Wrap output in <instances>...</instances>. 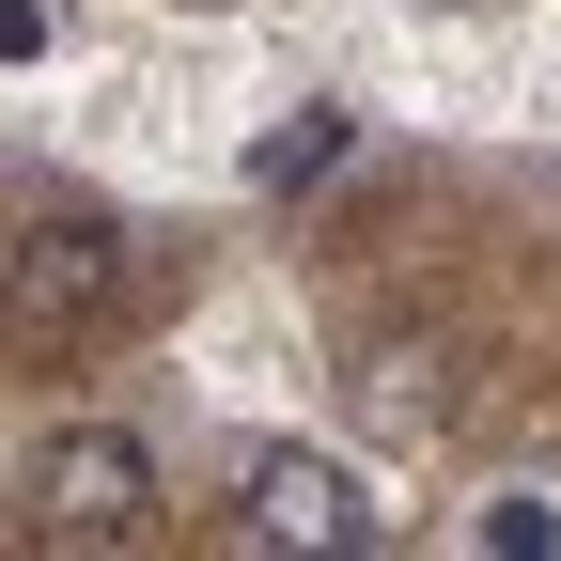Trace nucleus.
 Segmentation results:
<instances>
[{
	"mask_svg": "<svg viewBox=\"0 0 561 561\" xmlns=\"http://www.w3.org/2000/svg\"><path fill=\"white\" fill-rule=\"evenodd\" d=\"M110 312H125V234L94 203L0 234V343H16V359H62V343H94Z\"/></svg>",
	"mask_w": 561,
	"mask_h": 561,
	"instance_id": "1",
	"label": "nucleus"
},
{
	"mask_svg": "<svg viewBox=\"0 0 561 561\" xmlns=\"http://www.w3.org/2000/svg\"><path fill=\"white\" fill-rule=\"evenodd\" d=\"M32 530L47 546H140L157 530V453H140L125 421H62L32 453Z\"/></svg>",
	"mask_w": 561,
	"mask_h": 561,
	"instance_id": "2",
	"label": "nucleus"
},
{
	"mask_svg": "<svg viewBox=\"0 0 561 561\" xmlns=\"http://www.w3.org/2000/svg\"><path fill=\"white\" fill-rule=\"evenodd\" d=\"M234 530H250V546H312V561H359V546H390L375 483L343 468V453H312V437L250 453V500H234Z\"/></svg>",
	"mask_w": 561,
	"mask_h": 561,
	"instance_id": "3",
	"label": "nucleus"
},
{
	"mask_svg": "<svg viewBox=\"0 0 561 561\" xmlns=\"http://www.w3.org/2000/svg\"><path fill=\"white\" fill-rule=\"evenodd\" d=\"M343 140H359V125H343V110H328V94H312V110H280V125H265V140H250V187H265V203H280V187H312V172H343Z\"/></svg>",
	"mask_w": 561,
	"mask_h": 561,
	"instance_id": "4",
	"label": "nucleus"
},
{
	"mask_svg": "<svg viewBox=\"0 0 561 561\" xmlns=\"http://www.w3.org/2000/svg\"><path fill=\"white\" fill-rule=\"evenodd\" d=\"M546 530H561V515H546V500H483V546H500V561H530V546H546Z\"/></svg>",
	"mask_w": 561,
	"mask_h": 561,
	"instance_id": "5",
	"label": "nucleus"
},
{
	"mask_svg": "<svg viewBox=\"0 0 561 561\" xmlns=\"http://www.w3.org/2000/svg\"><path fill=\"white\" fill-rule=\"evenodd\" d=\"M47 47V0H0V62H32Z\"/></svg>",
	"mask_w": 561,
	"mask_h": 561,
	"instance_id": "6",
	"label": "nucleus"
}]
</instances>
